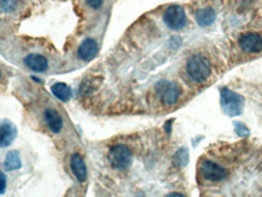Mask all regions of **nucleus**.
Masks as SVG:
<instances>
[{
  "instance_id": "f257e3e1",
  "label": "nucleus",
  "mask_w": 262,
  "mask_h": 197,
  "mask_svg": "<svg viewBox=\"0 0 262 197\" xmlns=\"http://www.w3.org/2000/svg\"><path fill=\"white\" fill-rule=\"evenodd\" d=\"M186 72L194 83L202 84L210 77L211 66L209 61L201 55H194L188 58L186 64Z\"/></svg>"
},
{
  "instance_id": "f03ea898",
  "label": "nucleus",
  "mask_w": 262,
  "mask_h": 197,
  "mask_svg": "<svg viewBox=\"0 0 262 197\" xmlns=\"http://www.w3.org/2000/svg\"><path fill=\"white\" fill-rule=\"evenodd\" d=\"M220 102H221L222 110L228 116H238L243 112L244 98L231 90L222 89L220 91Z\"/></svg>"
},
{
  "instance_id": "7ed1b4c3",
  "label": "nucleus",
  "mask_w": 262,
  "mask_h": 197,
  "mask_svg": "<svg viewBox=\"0 0 262 197\" xmlns=\"http://www.w3.org/2000/svg\"><path fill=\"white\" fill-rule=\"evenodd\" d=\"M108 159L110 166L115 170H125L132 163V153L128 146L123 144L114 145L109 150Z\"/></svg>"
},
{
  "instance_id": "20e7f679",
  "label": "nucleus",
  "mask_w": 262,
  "mask_h": 197,
  "mask_svg": "<svg viewBox=\"0 0 262 197\" xmlns=\"http://www.w3.org/2000/svg\"><path fill=\"white\" fill-rule=\"evenodd\" d=\"M163 21L166 26L173 30L182 29L186 26V13L184 7L180 5H171L163 13Z\"/></svg>"
},
{
  "instance_id": "39448f33",
  "label": "nucleus",
  "mask_w": 262,
  "mask_h": 197,
  "mask_svg": "<svg viewBox=\"0 0 262 197\" xmlns=\"http://www.w3.org/2000/svg\"><path fill=\"white\" fill-rule=\"evenodd\" d=\"M155 92L159 98L167 105H173L180 97V90L175 84L168 80H161L155 85Z\"/></svg>"
},
{
  "instance_id": "423d86ee",
  "label": "nucleus",
  "mask_w": 262,
  "mask_h": 197,
  "mask_svg": "<svg viewBox=\"0 0 262 197\" xmlns=\"http://www.w3.org/2000/svg\"><path fill=\"white\" fill-rule=\"evenodd\" d=\"M201 174L209 182H221L227 177V171L218 163L204 161L201 165Z\"/></svg>"
},
{
  "instance_id": "0eeeda50",
  "label": "nucleus",
  "mask_w": 262,
  "mask_h": 197,
  "mask_svg": "<svg viewBox=\"0 0 262 197\" xmlns=\"http://www.w3.org/2000/svg\"><path fill=\"white\" fill-rule=\"evenodd\" d=\"M238 43L244 52L258 53L262 50V36L258 33H245L239 38Z\"/></svg>"
},
{
  "instance_id": "6e6552de",
  "label": "nucleus",
  "mask_w": 262,
  "mask_h": 197,
  "mask_svg": "<svg viewBox=\"0 0 262 197\" xmlns=\"http://www.w3.org/2000/svg\"><path fill=\"white\" fill-rule=\"evenodd\" d=\"M98 53V44L97 41L93 40L92 38L85 39L83 43L80 44L78 49V57L81 61L89 62L97 56Z\"/></svg>"
},
{
  "instance_id": "1a4fd4ad",
  "label": "nucleus",
  "mask_w": 262,
  "mask_h": 197,
  "mask_svg": "<svg viewBox=\"0 0 262 197\" xmlns=\"http://www.w3.org/2000/svg\"><path fill=\"white\" fill-rule=\"evenodd\" d=\"M44 120L45 123L47 125V127L51 129L52 133L57 134L62 131V128H63V119H62V116L59 115V112L55 110V109H46V110L44 111Z\"/></svg>"
},
{
  "instance_id": "9d476101",
  "label": "nucleus",
  "mask_w": 262,
  "mask_h": 197,
  "mask_svg": "<svg viewBox=\"0 0 262 197\" xmlns=\"http://www.w3.org/2000/svg\"><path fill=\"white\" fill-rule=\"evenodd\" d=\"M25 67L35 73H44L49 68V62L44 56L38 55V53H30L24 58Z\"/></svg>"
},
{
  "instance_id": "9b49d317",
  "label": "nucleus",
  "mask_w": 262,
  "mask_h": 197,
  "mask_svg": "<svg viewBox=\"0 0 262 197\" xmlns=\"http://www.w3.org/2000/svg\"><path fill=\"white\" fill-rule=\"evenodd\" d=\"M17 134V128L15 127L11 121H2L1 127H0V143H1V148L8 146L11 143L15 140Z\"/></svg>"
},
{
  "instance_id": "f8f14e48",
  "label": "nucleus",
  "mask_w": 262,
  "mask_h": 197,
  "mask_svg": "<svg viewBox=\"0 0 262 197\" xmlns=\"http://www.w3.org/2000/svg\"><path fill=\"white\" fill-rule=\"evenodd\" d=\"M70 166H72V171L76 179L80 183H84L87 177V170L83 156L80 154H73L70 159Z\"/></svg>"
},
{
  "instance_id": "ddd939ff",
  "label": "nucleus",
  "mask_w": 262,
  "mask_h": 197,
  "mask_svg": "<svg viewBox=\"0 0 262 197\" xmlns=\"http://www.w3.org/2000/svg\"><path fill=\"white\" fill-rule=\"evenodd\" d=\"M194 18H196V22L198 26L209 27L215 21L216 13L210 7H204V9H199L197 11L196 15H194Z\"/></svg>"
},
{
  "instance_id": "4468645a",
  "label": "nucleus",
  "mask_w": 262,
  "mask_h": 197,
  "mask_svg": "<svg viewBox=\"0 0 262 197\" xmlns=\"http://www.w3.org/2000/svg\"><path fill=\"white\" fill-rule=\"evenodd\" d=\"M22 167V160H21V155H19L18 151L13 150L7 153L6 157H5L4 161V168L6 172H12L17 171Z\"/></svg>"
},
{
  "instance_id": "2eb2a0df",
  "label": "nucleus",
  "mask_w": 262,
  "mask_h": 197,
  "mask_svg": "<svg viewBox=\"0 0 262 197\" xmlns=\"http://www.w3.org/2000/svg\"><path fill=\"white\" fill-rule=\"evenodd\" d=\"M51 91H52V94L55 95L59 100H62V102H68L73 96L72 89H70L67 84L63 83L53 84L52 87H51Z\"/></svg>"
},
{
  "instance_id": "dca6fc26",
  "label": "nucleus",
  "mask_w": 262,
  "mask_h": 197,
  "mask_svg": "<svg viewBox=\"0 0 262 197\" xmlns=\"http://www.w3.org/2000/svg\"><path fill=\"white\" fill-rule=\"evenodd\" d=\"M188 160H190V156H188V150L186 148H180L173 157L174 165L179 168L185 167L188 163Z\"/></svg>"
},
{
  "instance_id": "f3484780",
  "label": "nucleus",
  "mask_w": 262,
  "mask_h": 197,
  "mask_svg": "<svg viewBox=\"0 0 262 197\" xmlns=\"http://www.w3.org/2000/svg\"><path fill=\"white\" fill-rule=\"evenodd\" d=\"M17 0H1V11L2 12H11L16 9Z\"/></svg>"
},
{
  "instance_id": "a211bd4d",
  "label": "nucleus",
  "mask_w": 262,
  "mask_h": 197,
  "mask_svg": "<svg viewBox=\"0 0 262 197\" xmlns=\"http://www.w3.org/2000/svg\"><path fill=\"white\" fill-rule=\"evenodd\" d=\"M235 131L236 133L241 137H248L250 133L247 126L242 122H235Z\"/></svg>"
},
{
  "instance_id": "6ab92c4d",
  "label": "nucleus",
  "mask_w": 262,
  "mask_h": 197,
  "mask_svg": "<svg viewBox=\"0 0 262 197\" xmlns=\"http://www.w3.org/2000/svg\"><path fill=\"white\" fill-rule=\"evenodd\" d=\"M92 9H99L103 4V0H85Z\"/></svg>"
},
{
  "instance_id": "aec40b11",
  "label": "nucleus",
  "mask_w": 262,
  "mask_h": 197,
  "mask_svg": "<svg viewBox=\"0 0 262 197\" xmlns=\"http://www.w3.org/2000/svg\"><path fill=\"white\" fill-rule=\"evenodd\" d=\"M0 177H1V189H0V194H1V195H4L5 189H6V177H5L4 173L0 174Z\"/></svg>"
},
{
  "instance_id": "412c9836",
  "label": "nucleus",
  "mask_w": 262,
  "mask_h": 197,
  "mask_svg": "<svg viewBox=\"0 0 262 197\" xmlns=\"http://www.w3.org/2000/svg\"><path fill=\"white\" fill-rule=\"evenodd\" d=\"M172 122H173V121H168V122L166 123V131H167V133H171V131H172Z\"/></svg>"
},
{
  "instance_id": "4be33fe9",
  "label": "nucleus",
  "mask_w": 262,
  "mask_h": 197,
  "mask_svg": "<svg viewBox=\"0 0 262 197\" xmlns=\"http://www.w3.org/2000/svg\"><path fill=\"white\" fill-rule=\"evenodd\" d=\"M168 197H173V196H176V197H184L182 194H176V193H173V194H168L167 195Z\"/></svg>"
}]
</instances>
